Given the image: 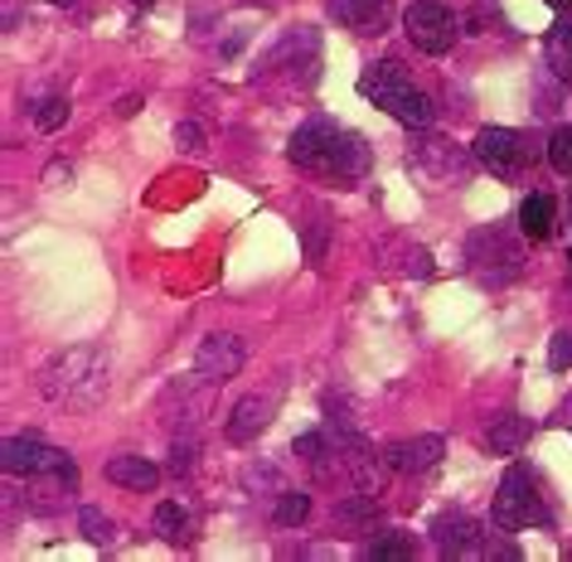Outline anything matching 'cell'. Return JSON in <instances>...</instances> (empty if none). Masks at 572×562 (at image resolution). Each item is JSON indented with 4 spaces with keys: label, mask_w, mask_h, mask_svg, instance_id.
I'll use <instances>...</instances> for the list:
<instances>
[{
    "label": "cell",
    "mask_w": 572,
    "mask_h": 562,
    "mask_svg": "<svg viewBox=\"0 0 572 562\" xmlns=\"http://www.w3.org/2000/svg\"><path fill=\"white\" fill-rule=\"evenodd\" d=\"M369 558L374 562H412L418 558V543H412V533H384V539L369 543Z\"/></svg>",
    "instance_id": "20"
},
{
    "label": "cell",
    "mask_w": 572,
    "mask_h": 562,
    "mask_svg": "<svg viewBox=\"0 0 572 562\" xmlns=\"http://www.w3.org/2000/svg\"><path fill=\"white\" fill-rule=\"evenodd\" d=\"M267 422H272V398H242L238 408H234V418L224 422V436L234 446H248V442H258V436L267 432Z\"/></svg>",
    "instance_id": "13"
},
{
    "label": "cell",
    "mask_w": 572,
    "mask_h": 562,
    "mask_svg": "<svg viewBox=\"0 0 572 562\" xmlns=\"http://www.w3.org/2000/svg\"><path fill=\"white\" fill-rule=\"evenodd\" d=\"M359 93L369 97L374 107H384L393 121H403V127H432V97L422 88H412V78L403 73L398 58H384V64H369L359 78Z\"/></svg>",
    "instance_id": "3"
},
{
    "label": "cell",
    "mask_w": 572,
    "mask_h": 562,
    "mask_svg": "<svg viewBox=\"0 0 572 562\" xmlns=\"http://www.w3.org/2000/svg\"><path fill=\"white\" fill-rule=\"evenodd\" d=\"M403 30H408V40L418 44L422 54L442 58L446 48L456 44L461 20H456L452 10L442 6V0H412V6H408V15H403Z\"/></svg>",
    "instance_id": "8"
},
{
    "label": "cell",
    "mask_w": 572,
    "mask_h": 562,
    "mask_svg": "<svg viewBox=\"0 0 572 562\" xmlns=\"http://www.w3.org/2000/svg\"><path fill=\"white\" fill-rule=\"evenodd\" d=\"M64 121H68V97L54 93V97H44V102L34 107V127H40V131H58Z\"/></svg>",
    "instance_id": "24"
},
{
    "label": "cell",
    "mask_w": 572,
    "mask_h": 562,
    "mask_svg": "<svg viewBox=\"0 0 572 562\" xmlns=\"http://www.w3.org/2000/svg\"><path fill=\"white\" fill-rule=\"evenodd\" d=\"M549 6H558V10H568V6H572V0H549Z\"/></svg>",
    "instance_id": "31"
},
{
    "label": "cell",
    "mask_w": 572,
    "mask_h": 562,
    "mask_svg": "<svg viewBox=\"0 0 572 562\" xmlns=\"http://www.w3.org/2000/svg\"><path fill=\"white\" fill-rule=\"evenodd\" d=\"M495 523L509 529V533H519V529H549V523H553L549 505L539 499V485H533V475L525 466H509L505 471L500 490H495Z\"/></svg>",
    "instance_id": "5"
},
{
    "label": "cell",
    "mask_w": 572,
    "mask_h": 562,
    "mask_svg": "<svg viewBox=\"0 0 572 562\" xmlns=\"http://www.w3.org/2000/svg\"><path fill=\"white\" fill-rule=\"evenodd\" d=\"M40 393L64 408H93L107 393V354L102 349H64L54 364L40 374Z\"/></svg>",
    "instance_id": "2"
},
{
    "label": "cell",
    "mask_w": 572,
    "mask_h": 562,
    "mask_svg": "<svg viewBox=\"0 0 572 562\" xmlns=\"http://www.w3.org/2000/svg\"><path fill=\"white\" fill-rule=\"evenodd\" d=\"M190 529H194V523H190V509L180 505V499H165V505L155 509V533H161L165 543H185Z\"/></svg>",
    "instance_id": "19"
},
{
    "label": "cell",
    "mask_w": 572,
    "mask_h": 562,
    "mask_svg": "<svg viewBox=\"0 0 572 562\" xmlns=\"http://www.w3.org/2000/svg\"><path fill=\"white\" fill-rule=\"evenodd\" d=\"M432 543L442 558H485L490 543H485V523H476L461 509H446V515L432 519Z\"/></svg>",
    "instance_id": "9"
},
{
    "label": "cell",
    "mask_w": 572,
    "mask_h": 562,
    "mask_svg": "<svg viewBox=\"0 0 572 562\" xmlns=\"http://www.w3.org/2000/svg\"><path fill=\"white\" fill-rule=\"evenodd\" d=\"M553 218H558L553 194H529V199L519 204V234H525L529 242H543L553 234Z\"/></svg>",
    "instance_id": "15"
},
{
    "label": "cell",
    "mask_w": 572,
    "mask_h": 562,
    "mask_svg": "<svg viewBox=\"0 0 572 562\" xmlns=\"http://www.w3.org/2000/svg\"><path fill=\"white\" fill-rule=\"evenodd\" d=\"M54 6H78V0H54Z\"/></svg>",
    "instance_id": "32"
},
{
    "label": "cell",
    "mask_w": 572,
    "mask_h": 562,
    "mask_svg": "<svg viewBox=\"0 0 572 562\" xmlns=\"http://www.w3.org/2000/svg\"><path fill=\"white\" fill-rule=\"evenodd\" d=\"M549 369H553V374L572 369V329H558V335H553V345H549Z\"/></svg>",
    "instance_id": "25"
},
{
    "label": "cell",
    "mask_w": 572,
    "mask_h": 562,
    "mask_svg": "<svg viewBox=\"0 0 572 562\" xmlns=\"http://www.w3.org/2000/svg\"><path fill=\"white\" fill-rule=\"evenodd\" d=\"M543 58L563 83H572V24H553L549 40H543Z\"/></svg>",
    "instance_id": "18"
},
{
    "label": "cell",
    "mask_w": 572,
    "mask_h": 562,
    "mask_svg": "<svg viewBox=\"0 0 572 562\" xmlns=\"http://www.w3.org/2000/svg\"><path fill=\"white\" fill-rule=\"evenodd\" d=\"M175 145H185V151H199V145H204V131L194 127V121H180V127H175Z\"/></svg>",
    "instance_id": "27"
},
{
    "label": "cell",
    "mask_w": 572,
    "mask_h": 562,
    "mask_svg": "<svg viewBox=\"0 0 572 562\" xmlns=\"http://www.w3.org/2000/svg\"><path fill=\"white\" fill-rule=\"evenodd\" d=\"M107 480L141 495V490H155V485H161V466H151L145 456H112L107 461Z\"/></svg>",
    "instance_id": "14"
},
{
    "label": "cell",
    "mask_w": 572,
    "mask_h": 562,
    "mask_svg": "<svg viewBox=\"0 0 572 562\" xmlns=\"http://www.w3.org/2000/svg\"><path fill=\"white\" fill-rule=\"evenodd\" d=\"M476 161L490 170V175H500V180H515V175H525V170L533 165V155H539V145H533L525 131H509V127H485L481 137H476Z\"/></svg>",
    "instance_id": "7"
},
{
    "label": "cell",
    "mask_w": 572,
    "mask_h": 562,
    "mask_svg": "<svg viewBox=\"0 0 572 562\" xmlns=\"http://www.w3.org/2000/svg\"><path fill=\"white\" fill-rule=\"evenodd\" d=\"M58 180H64V185H68V180H73V170H68V165H48V185H58Z\"/></svg>",
    "instance_id": "30"
},
{
    "label": "cell",
    "mask_w": 572,
    "mask_h": 562,
    "mask_svg": "<svg viewBox=\"0 0 572 562\" xmlns=\"http://www.w3.org/2000/svg\"><path fill=\"white\" fill-rule=\"evenodd\" d=\"M335 519L345 523L349 533H364V529H374V519H379V499H374L369 490H359V495H345L335 505Z\"/></svg>",
    "instance_id": "17"
},
{
    "label": "cell",
    "mask_w": 572,
    "mask_h": 562,
    "mask_svg": "<svg viewBox=\"0 0 572 562\" xmlns=\"http://www.w3.org/2000/svg\"><path fill=\"white\" fill-rule=\"evenodd\" d=\"M194 471V442H175L170 446V475H190Z\"/></svg>",
    "instance_id": "26"
},
{
    "label": "cell",
    "mask_w": 572,
    "mask_h": 562,
    "mask_svg": "<svg viewBox=\"0 0 572 562\" xmlns=\"http://www.w3.org/2000/svg\"><path fill=\"white\" fill-rule=\"evenodd\" d=\"M272 519L282 523V529H296V523H306V519H311V495H306V490H282V495H277Z\"/></svg>",
    "instance_id": "21"
},
{
    "label": "cell",
    "mask_w": 572,
    "mask_h": 562,
    "mask_svg": "<svg viewBox=\"0 0 572 562\" xmlns=\"http://www.w3.org/2000/svg\"><path fill=\"white\" fill-rule=\"evenodd\" d=\"M442 451H446V442L436 432H428V436H412V442L384 446V461H388V471H398V475H422L442 461Z\"/></svg>",
    "instance_id": "11"
},
{
    "label": "cell",
    "mask_w": 572,
    "mask_h": 562,
    "mask_svg": "<svg viewBox=\"0 0 572 562\" xmlns=\"http://www.w3.org/2000/svg\"><path fill=\"white\" fill-rule=\"evenodd\" d=\"M0 466H6V475H24V480H34V475H48V480H64V485L78 480V466H73L68 451L48 446L40 436H10L0 446Z\"/></svg>",
    "instance_id": "6"
},
{
    "label": "cell",
    "mask_w": 572,
    "mask_h": 562,
    "mask_svg": "<svg viewBox=\"0 0 572 562\" xmlns=\"http://www.w3.org/2000/svg\"><path fill=\"white\" fill-rule=\"evenodd\" d=\"M335 24L349 34H384L388 30V0H325Z\"/></svg>",
    "instance_id": "12"
},
{
    "label": "cell",
    "mask_w": 572,
    "mask_h": 562,
    "mask_svg": "<svg viewBox=\"0 0 572 562\" xmlns=\"http://www.w3.org/2000/svg\"><path fill=\"white\" fill-rule=\"evenodd\" d=\"M137 6H155V0H137Z\"/></svg>",
    "instance_id": "33"
},
{
    "label": "cell",
    "mask_w": 572,
    "mask_h": 562,
    "mask_svg": "<svg viewBox=\"0 0 572 562\" xmlns=\"http://www.w3.org/2000/svg\"><path fill=\"white\" fill-rule=\"evenodd\" d=\"M287 155L296 170L321 175V180H339V185H359L374 165L369 141L355 137V131H345V127H335V121H325V117L306 121V127L291 137Z\"/></svg>",
    "instance_id": "1"
},
{
    "label": "cell",
    "mask_w": 572,
    "mask_h": 562,
    "mask_svg": "<svg viewBox=\"0 0 572 562\" xmlns=\"http://www.w3.org/2000/svg\"><path fill=\"white\" fill-rule=\"evenodd\" d=\"M321 252H325V224H311L306 228V258L321 262Z\"/></svg>",
    "instance_id": "28"
},
{
    "label": "cell",
    "mask_w": 572,
    "mask_h": 562,
    "mask_svg": "<svg viewBox=\"0 0 572 562\" xmlns=\"http://www.w3.org/2000/svg\"><path fill=\"white\" fill-rule=\"evenodd\" d=\"M543 151H549V165L558 170V175L572 180V127H558Z\"/></svg>",
    "instance_id": "23"
},
{
    "label": "cell",
    "mask_w": 572,
    "mask_h": 562,
    "mask_svg": "<svg viewBox=\"0 0 572 562\" xmlns=\"http://www.w3.org/2000/svg\"><path fill=\"white\" fill-rule=\"evenodd\" d=\"M466 262L485 287H509V281L525 277V252H519V242L495 224L476 228V234L466 238Z\"/></svg>",
    "instance_id": "4"
},
{
    "label": "cell",
    "mask_w": 572,
    "mask_h": 562,
    "mask_svg": "<svg viewBox=\"0 0 572 562\" xmlns=\"http://www.w3.org/2000/svg\"><path fill=\"white\" fill-rule=\"evenodd\" d=\"M568 267H572V252H568Z\"/></svg>",
    "instance_id": "34"
},
{
    "label": "cell",
    "mask_w": 572,
    "mask_h": 562,
    "mask_svg": "<svg viewBox=\"0 0 572 562\" xmlns=\"http://www.w3.org/2000/svg\"><path fill=\"white\" fill-rule=\"evenodd\" d=\"M141 107H145V102H141V97H137V93H127V97H121V102L112 107V112H117V117H137V112H141Z\"/></svg>",
    "instance_id": "29"
},
{
    "label": "cell",
    "mask_w": 572,
    "mask_h": 562,
    "mask_svg": "<svg viewBox=\"0 0 572 562\" xmlns=\"http://www.w3.org/2000/svg\"><path fill=\"white\" fill-rule=\"evenodd\" d=\"M242 364H248V345L238 335H209L194 349V374L204 383H228V378H238Z\"/></svg>",
    "instance_id": "10"
},
{
    "label": "cell",
    "mask_w": 572,
    "mask_h": 562,
    "mask_svg": "<svg viewBox=\"0 0 572 562\" xmlns=\"http://www.w3.org/2000/svg\"><path fill=\"white\" fill-rule=\"evenodd\" d=\"M529 418H519V412H505L500 422L490 426V436H485V442H490V451L495 456H519V451H525V442H529Z\"/></svg>",
    "instance_id": "16"
},
{
    "label": "cell",
    "mask_w": 572,
    "mask_h": 562,
    "mask_svg": "<svg viewBox=\"0 0 572 562\" xmlns=\"http://www.w3.org/2000/svg\"><path fill=\"white\" fill-rule=\"evenodd\" d=\"M78 529H83V539H88V543H97V548H107V543L117 539L112 519H107L97 505H83V509H78Z\"/></svg>",
    "instance_id": "22"
}]
</instances>
